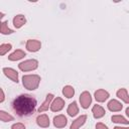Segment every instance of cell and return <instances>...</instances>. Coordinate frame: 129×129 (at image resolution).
Listing matches in <instances>:
<instances>
[{
  "label": "cell",
  "instance_id": "obj_10",
  "mask_svg": "<svg viewBox=\"0 0 129 129\" xmlns=\"http://www.w3.org/2000/svg\"><path fill=\"white\" fill-rule=\"evenodd\" d=\"M107 107H108V109H109L110 111H112V112H119V111L122 110L123 105H122L119 101L113 99V100H110V101H109Z\"/></svg>",
  "mask_w": 129,
  "mask_h": 129
},
{
  "label": "cell",
  "instance_id": "obj_5",
  "mask_svg": "<svg viewBox=\"0 0 129 129\" xmlns=\"http://www.w3.org/2000/svg\"><path fill=\"white\" fill-rule=\"evenodd\" d=\"M41 47V43L39 40H36V39H28L27 42H26V49L28 51H31V52H35V51H38Z\"/></svg>",
  "mask_w": 129,
  "mask_h": 129
},
{
  "label": "cell",
  "instance_id": "obj_28",
  "mask_svg": "<svg viewBox=\"0 0 129 129\" xmlns=\"http://www.w3.org/2000/svg\"><path fill=\"white\" fill-rule=\"evenodd\" d=\"M126 115L129 117V107H127V108H126Z\"/></svg>",
  "mask_w": 129,
  "mask_h": 129
},
{
  "label": "cell",
  "instance_id": "obj_21",
  "mask_svg": "<svg viewBox=\"0 0 129 129\" xmlns=\"http://www.w3.org/2000/svg\"><path fill=\"white\" fill-rule=\"evenodd\" d=\"M0 32L2 34H11V33H13V30L8 27L7 21H2L1 27H0Z\"/></svg>",
  "mask_w": 129,
  "mask_h": 129
},
{
  "label": "cell",
  "instance_id": "obj_15",
  "mask_svg": "<svg viewBox=\"0 0 129 129\" xmlns=\"http://www.w3.org/2000/svg\"><path fill=\"white\" fill-rule=\"evenodd\" d=\"M92 113H93V116L94 118L96 119H100L102 118L104 115H105V110L103 107H101L100 105H95L93 108H92Z\"/></svg>",
  "mask_w": 129,
  "mask_h": 129
},
{
  "label": "cell",
  "instance_id": "obj_1",
  "mask_svg": "<svg viewBox=\"0 0 129 129\" xmlns=\"http://www.w3.org/2000/svg\"><path fill=\"white\" fill-rule=\"evenodd\" d=\"M12 109L19 117H27L34 113L36 100L27 94H22L16 97L12 102Z\"/></svg>",
  "mask_w": 129,
  "mask_h": 129
},
{
  "label": "cell",
  "instance_id": "obj_11",
  "mask_svg": "<svg viewBox=\"0 0 129 129\" xmlns=\"http://www.w3.org/2000/svg\"><path fill=\"white\" fill-rule=\"evenodd\" d=\"M36 123L39 127H42V128H46L49 126V118L46 114H41V115H38L37 118H36Z\"/></svg>",
  "mask_w": 129,
  "mask_h": 129
},
{
  "label": "cell",
  "instance_id": "obj_7",
  "mask_svg": "<svg viewBox=\"0 0 129 129\" xmlns=\"http://www.w3.org/2000/svg\"><path fill=\"white\" fill-rule=\"evenodd\" d=\"M3 73L11 81H13L14 83H18V73L14 69H12V68H4L3 69Z\"/></svg>",
  "mask_w": 129,
  "mask_h": 129
},
{
  "label": "cell",
  "instance_id": "obj_22",
  "mask_svg": "<svg viewBox=\"0 0 129 129\" xmlns=\"http://www.w3.org/2000/svg\"><path fill=\"white\" fill-rule=\"evenodd\" d=\"M0 120H1L2 122H9V121H12V120H13V117H12L10 114L6 113L5 111L1 110V111H0Z\"/></svg>",
  "mask_w": 129,
  "mask_h": 129
},
{
  "label": "cell",
  "instance_id": "obj_18",
  "mask_svg": "<svg viewBox=\"0 0 129 129\" xmlns=\"http://www.w3.org/2000/svg\"><path fill=\"white\" fill-rule=\"evenodd\" d=\"M67 112H68V114H69L71 117H75L76 115H78V113H79V107H78V105H77V102L74 101L73 103H71V104L69 105V107H68Z\"/></svg>",
  "mask_w": 129,
  "mask_h": 129
},
{
  "label": "cell",
  "instance_id": "obj_3",
  "mask_svg": "<svg viewBox=\"0 0 129 129\" xmlns=\"http://www.w3.org/2000/svg\"><path fill=\"white\" fill-rule=\"evenodd\" d=\"M38 67V61L36 59H27L18 64V68L22 72H28V71H33L36 70Z\"/></svg>",
  "mask_w": 129,
  "mask_h": 129
},
{
  "label": "cell",
  "instance_id": "obj_14",
  "mask_svg": "<svg viewBox=\"0 0 129 129\" xmlns=\"http://www.w3.org/2000/svg\"><path fill=\"white\" fill-rule=\"evenodd\" d=\"M53 99V95L52 94H47L46 95V98H45V101L42 103V105H40V107L38 108V112H44L46 110H48V107L50 106V103Z\"/></svg>",
  "mask_w": 129,
  "mask_h": 129
},
{
  "label": "cell",
  "instance_id": "obj_8",
  "mask_svg": "<svg viewBox=\"0 0 129 129\" xmlns=\"http://www.w3.org/2000/svg\"><path fill=\"white\" fill-rule=\"evenodd\" d=\"M68 123V119L64 115H57L53 118V125L56 128H63Z\"/></svg>",
  "mask_w": 129,
  "mask_h": 129
},
{
  "label": "cell",
  "instance_id": "obj_13",
  "mask_svg": "<svg viewBox=\"0 0 129 129\" xmlns=\"http://www.w3.org/2000/svg\"><path fill=\"white\" fill-rule=\"evenodd\" d=\"M25 55H26L25 51H23L21 49H16L15 51H13L11 54L8 55V58L12 61H15V60H19V59L23 58Z\"/></svg>",
  "mask_w": 129,
  "mask_h": 129
},
{
  "label": "cell",
  "instance_id": "obj_17",
  "mask_svg": "<svg viewBox=\"0 0 129 129\" xmlns=\"http://www.w3.org/2000/svg\"><path fill=\"white\" fill-rule=\"evenodd\" d=\"M116 95H117V97H118L119 99H121L124 103L129 104V96H128V93H127V90H126V89H124V88L119 89V90L117 91Z\"/></svg>",
  "mask_w": 129,
  "mask_h": 129
},
{
  "label": "cell",
  "instance_id": "obj_12",
  "mask_svg": "<svg viewBox=\"0 0 129 129\" xmlns=\"http://www.w3.org/2000/svg\"><path fill=\"white\" fill-rule=\"evenodd\" d=\"M87 121V115H81L76 120L73 121L71 125V129H79L81 126H83Z\"/></svg>",
  "mask_w": 129,
  "mask_h": 129
},
{
  "label": "cell",
  "instance_id": "obj_25",
  "mask_svg": "<svg viewBox=\"0 0 129 129\" xmlns=\"http://www.w3.org/2000/svg\"><path fill=\"white\" fill-rule=\"evenodd\" d=\"M96 129H108V127H107L104 123L99 122V123L96 124Z\"/></svg>",
  "mask_w": 129,
  "mask_h": 129
},
{
  "label": "cell",
  "instance_id": "obj_19",
  "mask_svg": "<svg viewBox=\"0 0 129 129\" xmlns=\"http://www.w3.org/2000/svg\"><path fill=\"white\" fill-rule=\"evenodd\" d=\"M111 120L114 123H119V124H129V121L124 118L122 115H114L111 117Z\"/></svg>",
  "mask_w": 129,
  "mask_h": 129
},
{
  "label": "cell",
  "instance_id": "obj_6",
  "mask_svg": "<svg viewBox=\"0 0 129 129\" xmlns=\"http://www.w3.org/2000/svg\"><path fill=\"white\" fill-rule=\"evenodd\" d=\"M63 107H64V101H63L61 98H59V97H56V98L52 101V103L50 104V110H51L52 112H58V111H60Z\"/></svg>",
  "mask_w": 129,
  "mask_h": 129
},
{
  "label": "cell",
  "instance_id": "obj_16",
  "mask_svg": "<svg viewBox=\"0 0 129 129\" xmlns=\"http://www.w3.org/2000/svg\"><path fill=\"white\" fill-rule=\"evenodd\" d=\"M25 23H26V18H25L24 15L18 14V15H16V16H14V18H13V25H14L16 28H20V27L23 26Z\"/></svg>",
  "mask_w": 129,
  "mask_h": 129
},
{
  "label": "cell",
  "instance_id": "obj_2",
  "mask_svg": "<svg viewBox=\"0 0 129 129\" xmlns=\"http://www.w3.org/2000/svg\"><path fill=\"white\" fill-rule=\"evenodd\" d=\"M40 83V77L38 75H24L22 77V84L25 89L33 91L37 89Z\"/></svg>",
  "mask_w": 129,
  "mask_h": 129
},
{
  "label": "cell",
  "instance_id": "obj_23",
  "mask_svg": "<svg viewBox=\"0 0 129 129\" xmlns=\"http://www.w3.org/2000/svg\"><path fill=\"white\" fill-rule=\"evenodd\" d=\"M12 48V45L10 43H2L0 45V54L4 55L6 52H8Z\"/></svg>",
  "mask_w": 129,
  "mask_h": 129
},
{
  "label": "cell",
  "instance_id": "obj_27",
  "mask_svg": "<svg viewBox=\"0 0 129 129\" xmlns=\"http://www.w3.org/2000/svg\"><path fill=\"white\" fill-rule=\"evenodd\" d=\"M114 129H129V127H120V126H116V127H114Z\"/></svg>",
  "mask_w": 129,
  "mask_h": 129
},
{
  "label": "cell",
  "instance_id": "obj_9",
  "mask_svg": "<svg viewBox=\"0 0 129 129\" xmlns=\"http://www.w3.org/2000/svg\"><path fill=\"white\" fill-rule=\"evenodd\" d=\"M109 98V93L103 89H100V90H97L95 92V99L97 102H105L107 99Z\"/></svg>",
  "mask_w": 129,
  "mask_h": 129
},
{
  "label": "cell",
  "instance_id": "obj_4",
  "mask_svg": "<svg viewBox=\"0 0 129 129\" xmlns=\"http://www.w3.org/2000/svg\"><path fill=\"white\" fill-rule=\"evenodd\" d=\"M80 103H81V106L84 109H88L89 108V106L92 103V97H91L89 92L85 91V92H83L81 94V96H80Z\"/></svg>",
  "mask_w": 129,
  "mask_h": 129
},
{
  "label": "cell",
  "instance_id": "obj_24",
  "mask_svg": "<svg viewBox=\"0 0 129 129\" xmlns=\"http://www.w3.org/2000/svg\"><path fill=\"white\" fill-rule=\"evenodd\" d=\"M11 129H25V126L22 123H15L11 126Z\"/></svg>",
  "mask_w": 129,
  "mask_h": 129
},
{
  "label": "cell",
  "instance_id": "obj_26",
  "mask_svg": "<svg viewBox=\"0 0 129 129\" xmlns=\"http://www.w3.org/2000/svg\"><path fill=\"white\" fill-rule=\"evenodd\" d=\"M4 98H5V96H4V92H3V90L1 89V99H0V102H1V103L4 101Z\"/></svg>",
  "mask_w": 129,
  "mask_h": 129
},
{
  "label": "cell",
  "instance_id": "obj_20",
  "mask_svg": "<svg viewBox=\"0 0 129 129\" xmlns=\"http://www.w3.org/2000/svg\"><path fill=\"white\" fill-rule=\"evenodd\" d=\"M62 94H63L64 97L70 99L75 95V90H74V88L72 86H66L62 89Z\"/></svg>",
  "mask_w": 129,
  "mask_h": 129
}]
</instances>
